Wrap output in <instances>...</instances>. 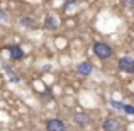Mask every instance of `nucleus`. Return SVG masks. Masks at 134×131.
<instances>
[{
  "mask_svg": "<svg viewBox=\"0 0 134 131\" xmlns=\"http://www.w3.org/2000/svg\"><path fill=\"white\" fill-rule=\"evenodd\" d=\"M0 15H2V22H9V19H7V12H5V10H2V12H0Z\"/></svg>",
  "mask_w": 134,
  "mask_h": 131,
  "instance_id": "4468645a",
  "label": "nucleus"
},
{
  "mask_svg": "<svg viewBox=\"0 0 134 131\" xmlns=\"http://www.w3.org/2000/svg\"><path fill=\"white\" fill-rule=\"evenodd\" d=\"M121 3L124 7H127V9H132L134 7V0H121Z\"/></svg>",
  "mask_w": 134,
  "mask_h": 131,
  "instance_id": "9b49d317",
  "label": "nucleus"
},
{
  "mask_svg": "<svg viewBox=\"0 0 134 131\" xmlns=\"http://www.w3.org/2000/svg\"><path fill=\"white\" fill-rule=\"evenodd\" d=\"M46 131H66V124L58 118H53L46 123Z\"/></svg>",
  "mask_w": 134,
  "mask_h": 131,
  "instance_id": "7ed1b4c3",
  "label": "nucleus"
},
{
  "mask_svg": "<svg viewBox=\"0 0 134 131\" xmlns=\"http://www.w3.org/2000/svg\"><path fill=\"white\" fill-rule=\"evenodd\" d=\"M3 70H5V72H7V78H9L10 80V82H14V83H19L20 82V78H19V75H17V73L15 72H14V70L12 68H10V66L9 65H7V63H3Z\"/></svg>",
  "mask_w": 134,
  "mask_h": 131,
  "instance_id": "6e6552de",
  "label": "nucleus"
},
{
  "mask_svg": "<svg viewBox=\"0 0 134 131\" xmlns=\"http://www.w3.org/2000/svg\"><path fill=\"white\" fill-rule=\"evenodd\" d=\"M102 129L104 131H121L122 129V124L117 118H107L102 124Z\"/></svg>",
  "mask_w": 134,
  "mask_h": 131,
  "instance_id": "f03ea898",
  "label": "nucleus"
},
{
  "mask_svg": "<svg viewBox=\"0 0 134 131\" xmlns=\"http://www.w3.org/2000/svg\"><path fill=\"white\" fill-rule=\"evenodd\" d=\"M46 27H49V29H54L56 26H58V20H56V17H53V15H48L46 17Z\"/></svg>",
  "mask_w": 134,
  "mask_h": 131,
  "instance_id": "1a4fd4ad",
  "label": "nucleus"
},
{
  "mask_svg": "<svg viewBox=\"0 0 134 131\" xmlns=\"http://www.w3.org/2000/svg\"><path fill=\"white\" fill-rule=\"evenodd\" d=\"M7 49H9V53H10V58L15 60V61L24 58V51L19 44H10V46H7Z\"/></svg>",
  "mask_w": 134,
  "mask_h": 131,
  "instance_id": "423d86ee",
  "label": "nucleus"
},
{
  "mask_svg": "<svg viewBox=\"0 0 134 131\" xmlns=\"http://www.w3.org/2000/svg\"><path fill=\"white\" fill-rule=\"evenodd\" d=\"M92 72H93V65L90 61H82V63L76 65V73L82 75V77H88Z\"/></svg>",
  "mask_w": 134,
  "mask_h": 131,
  "instance_id": "39448f33",
  "label": "nucleus"
},
{
  "mask_svg": "<svg viewBox=\"0 0 134 131\" xmlns=\"http://www.w3.org/2000/svg\"><path fill=\"white\" fill-rule=\"evenodd\" d=\"M73 119H75V123L78 126H87L90 123V118L88 114H85V112H76L75 116H73Z\"/></svg>",
  "mask_w": 134,
  "mask_h": 131,
  "instance_id": "0eeeda50",
  "label": "nucleus"
},
{
  "mask_svg": "<svg viewBox=\"0 0 134 131\" xmlns=\"http://www.w3.org/2000/svg\"><path fill=\"white\" fill-rule=\"evenodd\" d=\"M122 111H124L127 116H134V106H131V104H124V109H122Z\"/></svg>",
  "mask_w": 134,
  "mask_h": 131,
  "instance_id": "9d476101",
  "label": "nucleus"
},
{
  "mask_svg": "<svg viewBox=\"0 0 134 131\" xmlns=\"http://www.w3.org/2000/svg\"><path fill=\"white\" fill-rule=\"evenodd\" d=\"M20 22H22V26H32V20H31V17H22V20H20Z\"/></svg>",
  "mask_w": 134,
  "mask_h": 131,
  "instance_id": "ddd939ff",
  "label": "nucleus"
},
{
  "mask_svg": "<svg viewBox=\"0 0 134 131\" xmlns=\"http://www.w3.org/2000/svg\"><path fill=\"white\" fill-rule=\"evenodd\" d=\"M93 53H95V56H97V58L107 60V58H110V56H112V48H110L107 43H102V41H98V43L93 44Z\"/></svg>",
  "mask_w": 134,
  "mask_h": 131,
  "instance_id": "f257e3e1",
  "label": "nucleus"
},
{
  "mask_svg": "<svg viewBox=\"0 0 134 131\" xmlns=\"http://www.w3.org/2000/svg\"><path fill=\"white\" fill-rule=\"evenodd\" d=\"M110 106L112 107H115V109H124V104H121V102H117V101H110Z\"/></svg>",
  "mask_w": 134,
  "mask_h": 131,
  "instance_id": "f8f14e48",
  "label": "nucleus"
},
{
  "mask_svg": "<svg viewBox=\"0 0 134 131\" xmlns=\"http://www.w3.org/2000/svg\"><path fill=\"white\" fill-rule=\"evenodd\" d=\"M119 68L126 73H134V58L131 56H124L119 60Z\"/></svg>",
  "mask_w": 134,
  "mask_h": 131,
  "instance_id": "20e7f679",
  "label": "nucleus"
}]
</instances>
